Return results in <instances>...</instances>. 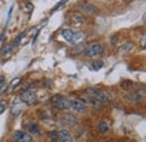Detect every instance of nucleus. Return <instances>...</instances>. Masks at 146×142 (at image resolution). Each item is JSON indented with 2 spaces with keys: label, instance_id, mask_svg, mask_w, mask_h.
<instances>
[{
  "label": "nucleus",
  "instance_id": "f257e3e1",
  "mask_svg": "<svg viewBox=\"0 0 146 142\" xmlns=\"http://www.w3.org/2000/svg\"><path fill=\"white\" fill-rule=\"evenodd\" d=\"M105 52V48L102 47V45L96 43V44H91L90 46H88L87 48L83 49V53L87 57H97L102 55Z\"/></svg>",
  "mask_w": 146,
  "mask_h": 142
},
{
  "label": "nucleus",
  "instance_id": "f03ea898",
  "mask_svg": "<svg viewBox=\"0 0 146 142\" xmlns=\"http://www.w3.org/2000/svg\"><path fill=\"white\" fill-rule=\"evenodd\" d=\"M36 92L34 89H26L21 94H20V97H19V101L23 102L24 104H27V105H32L35 103L36 101Z\"/></svg>",
  "mask_w": 146,
  "mask_h": 142
},
{
  "label": "nucleus",
  "instance_id": "7ed1b4c3",
  "mask_svg": "<svg viewBox=\"0 0 146 142\" xmlns=\"http://www.w3.org/2000/svg\"><path fill=\"white\" fill-rule=\"evenodd\" d=\"M86 93H87L88 95H90V96L96 97L97 100H99L102 104H104V103H108V102H109V97H108V95H107L104 91H101V89H86Z\"/></svg>",
  "mask_w": 146,
  "mask_h": 142
},
{
  "label": "nucleus",
  "instance_id": "20e7f679",
  "mask_svg": "<svg viewBox=\"0 0 146 142\" xmlns=\"http://www.w3.org/2000/svg\"><path fill=\"white\" fill-rule=\"evenodd\" d=\"M69 106H70V108H72L75 112H79V113L84 112L87 110L86 103L80 99H70L69 100Z\"/></svg>",
  "mask_w": 146,
  "mask_h": 142
},
{
  "label": "nucleus",
  "instance_id": "39448f33",
  "mask_svg": "<svg viewBox=\"0 0 146 142\" xmlns=\"http://www.w3.org/2000/svg\"><path fill=\"white\" fill-rule=\"evenodd\" d=\"M13 138L16 142H33V137L25 131H15L13 134Z\"/></svg>",
  "mask_w": 146,
  "mask_h": 142
},
{
  "label": "nucleus",
  "instance_id": "423d86ee",
  "mask_svg": "<svg viewBox=\"0 0 146 142\" xmlns=\"http://www.w3.org/2000/svg\"><path fill=\"white\" fill-rule=\"evenodd\" d=\"M52 102H53L54 106L57 107L58 110H69L70 108V106H69V100L65 99L64 96H61V95L54 96Z\"/></svg>",
  "mask_w": 146,
  "mask_h": 142
},
{
  "label": "nucleus",
  "instance_id": "0eeeda50",
  "mask_svg": "<svg viewBox=\"0 0 146 142\" xmlns=\"http://www.w3.org/2000/svg\"><path fill=\"white\" fill-rule=\"evenodd\" d=\"M57 134V139L60 142H74V139H73L72 134L70 133L69 130L66 129H61L56 132Z\"/></svg>",
  "mask_w": 146,
  "mask_h": 142
},
{
  "label": "nucleus",
  "instance_id": "6e6552de",
  "mask_svg": "<svg viewBox=\"0 0 146 142\" xmlns=\"http://www.w3.org/2000/svg\"><path fill=\"white\" fill-rule=\"evenodd\" d=\"M80 100H82L84 103H86V105H90V106L94 107V108H101L102 107V103L99 101V100H97L96 97H93V96H87V97H82V99H80Z\"/></svg>",
  "mask_w": 146,
  "mask_h": 142
},
{
  "label": "nucleus",
  "instance_id": "1a4fd4ad",
  "mask_svg": "<svg viewBox=\"0 0 146 142\" xmlns=\"http://www.w3.org/2000/svg\"><path fill=\"white\" fill-rule=\"evenodd\" d=\"M62 123L64 125H69V126H74L78 122V119L74 114L71 113H66V114H63L62 115V119H61Z\"/></svg>",
  "mask_w": 146,
  "mask_h": 142
},
{
  "label": "nucleus",
  "instance_id": "9d476101",
  "mask_svg": "<svg viewBox=\"0 0 146 142\" xmlns=\"http://www.w3.org/2000/svg\"><path fill=\"white\" fill-rule=\"evenodd\" d=\"M127 97L129 101L131 102H135V103H141L143 100H144V94H141L139 92H130L127 94Z\"/></svg>",
  "mask_w": 146,
  "mask_h": 142
},
{
  "label": "nucleus",
  "instance_id": "9b49d317",
  "mask_svg": "<svg viewBox=\"0 0 146 142\" xmlns=\"http://www.w3.org/2000/svg\"><path fill=\"white\" fill-rule=\"evenodd\" d=\"M23 107H24V103L23 102H20V101H14L13 102V105L10 107L11 115H14V116L18 115L19 113L23 111Z\"/></svg>",
  "mask_w": 146,
  "mask_h": 142
},
{
  "label": "nucleus",
  "instance_id": "f8f14e48",
  "mask_svg": "<svg viewBox=\"0 0 146 142\" xmlns=\"http://www.w3.org/2000/svg\"><path fill=\"white\" fill-rule=\"evenodd\" d=\"M61 35H62V37L64 38L65 41H68L69 44H72L73 45V36H74V32H73L72 29H69V28L63 29V30L61 32Z\"/></svg>",
  "mask_w": 146,
  "mask_h": 142
},
{
  "label": "nucleus",
  "instance_id": "ddd939ff",
  "mask_svg": "<svg viewBox=\"0 0 146 142\" xmlns=\"http://www.w3.org/2000/svg\"><path fill=\"white\" fill-rule=\"evenodd\" d=\"M70 20H71V22H72L74 26H81V25L84 22V18H83V16L80 15V14H76V12L71 14Z\"/></svg>",
  "mask_w": 146,
  "mask_h": 142
},
{
  "label": "nucleus",
  "instance_id": "4468645a",
  "mask_svg": "<svg viewBox=\"0 0 146 142\" xmlns=\"http://www.w3.org/2000/svg\"><path fill=\"white\" fill-rule=\"evenodd\" d=\"M13 51H14V47L13 45H9V44H6L2 46V48L0 49V53L2 56H9L13 54Z\"/></svg>",
  "mask_w": 146,
  "mask_h": 142
},
{
  "label": "nucleus",
  "instance_id": "2eb2a0df",
  "mask_svg": "<svg viewBox=\"0 0 146 142\" xmlns=\"http://www.w3.org/2000/svg\"><path fill=\"white\" fill-rule=\"evenodd\" d=\"M133 48H134V43H133V41H128V43L124 44V45L120 47V52H121V53H125V54L130 53Z\"/></svg>",
  "mask_w": 146,
  "mask_h": 142
},
{
  "label": "nucleus",
  "instance_id": "dca6fc26",
  "mask_svg": "<svg viewBox=\"0 0 146 142\" xmlns=\"http://www.w3.org/2000/svg\"><path fill=\"white\" fill-rule=\"evenodd\" d=\"M133 86H134V84H133L131 81L123 80V81L120 82V87L123 89H125V91H130V89H133Z\"/></svg>",
  "mask_w": 146,
  "mask_h": 142
},
{
  "label": "nucleus",
  "instance_id": "f3484780",
  "mask_svg": "<svg viewBox=\"0 0 146 142\" xmlns=\"http://www.w3.org/2000/svg\"><path fill=\"white\" fill-rule=\"evenodd\" d=\"M28 133L31 134V133H33V134H39V132H40V130H39V126L38 124L36 123H31V124L28 125Z\"/></svg>",
  "mask_w": 146,
  "mask_h": 142
},
{
  "label": "nucleus",
  "instance_id": "a211bd4d",
  "mask_svg": "<svg viewBox=\"0 0 146 142\" xmlns=\"http://www.w3.org/2000/svg\"><path fill=\"white\" fill-rule=\"evenodd\" d=\"M84 36L81 32H74V36H73V45L79 44L81 40H83Z\"/></svg>",
  "mask_w": 146,
  "mask_h": 142
},
{
  "label": "nucleus",
  "instance_id": "6ab92c4d",
  "mask_svg": "<svg viewBox=\"0 0 146 142\" xmlns=\"http://www.w3.org/2000/svg\"><path fill=\"white\" fill-rule=\"evenodd\" d=\"M82 10H84L87 14H93L97 9H96V7L93 5H91V3H86V5L82 6Z\"/></svg>",
  "mask_w": 146,
  "mask_h": 142
},
{
  "label": "nucleus",
  "instance_id": "aec40b11",
  "mask_svg": "<svg viewBox=\"0 0 146 142\" xmlns=\"http://www.w3.org/2000/svg\"><path fill=\"white\" fill-rule=\"evenodd\" d=\"M20 82H21V78L20 77H16V78H14L13 81H11V83L9 84V86H8V91H13V89H15V87H17L19 84H20Z\"/></svg>",
  "mask_w": 146,
  "mask_h": 142
},
{
  "label": "nucleus",
  "instance_id": "412c9836",
  "mask_svg": "<svg viewBox=\"0 0 146 142\" xmlns=\"http://www.w3.org/2000/svg\"><path fill=\"white\" fill-rule=\"evenodd\" d=\"M98 129H99V131L101 133H106L109 130V125H108L107 122H100L99 125H98Z\"/></svg>",
  "mask_w": 146,
  "mask_h": 142
},
{
  "label": "nucleus",
  "instance_id": "4be33fe9",
  "mask_svg": "<svg viewBox=\"0 0 146 142\" xmlns=\"http://www.w3.org/2000/svg\"><path fill=\"white\" fill-rule=\"evenodd\" d=\"M102 66H104V64H102L100 60H98V62H93V63H92L90 68H91L92 71H98V70H100Z\"/></svg>",
  "mask_w": 146,
  "mask_h": 142
},
{
  "label": "nucleus",
  "instance_id": "5701e85b",
  "mask_svg": "<svg viewBox=\"0 0 146 142\" xmlns=\"http://www.w3.org/2000/svg\"><path fill=\"white\" fill-rule=\"evenodd\" d=\"M25 35H26V33H21L20 35L15 39V41H14V44H13V47H17L19 44H20V41H21V39L25 37Z\"/></svg>",
  "mask_w": 146,
  "mask_h": 142
},
{
  "label": "nucleus",
  "instance_id": "b1692460",
  "mask_svg": "<svg viewBox=\"0 0 146 142\" xmlns=\"http://www.w3.org/2000/svg\"><path fill=\"white\" fill-rule=\"evenodd\" d=\"M5 83H6L5 76H3V75H0V93H1L2 91H5V87H6Z\"/></svg>",
  "mask_w": 146,
  "mask_h": 142
},
{
  "label": "nucleus",
  "instance_id": "393cba45",
  "mask_svg": "<svg viewBox=\"0 0 146 142\" xmlns=\"http://www.w3.org/2000/svg\"><path fill=\"white\" fill-rule=\"evenodd\" d=\"M6 107H7V102L6 101H0V114H2L5 112Z\"/></svg>",
  "mask_w": 146,
  "mask_h": 142
},
{
  "label": "nucleus",
  "instance_id": "a878e982",
  "mask_svg": "<svg viewBox=\"0 0 146 142\" xmlns=\"http://www.w3.org/2000/svg\"><path fill=\"white\" fill-rule=\"evenodd\" d=\"M25 7L27 8V10H28L29 12H32V11H33V9H34V5H33V3H31V2H26V3H25Z\"/></svg>",
  "mask_w": 146,
  "mask_h": 142
},
{
  "label": "nucleus",
  "instance_id": "bb28decb",
  "mask_svg": "<svg viewBox=\"0 0 146 142\" xmlns=\"http://www.w3.org/2000/svg\"><path fill=\"white\" fill-rule=\"evenodd\" d=\"M66 1H68V0H61V1H60V2H58V3H57V5H56V6L54 7V10L58 9V8H60V7L62 6V5H64V3L66 2Z\"/></svg>",
  "mask_w": 146,
  "mask_h": 142
},
{
  "label": "nucleus",
  "instance_id": "cd10ccee",
  "mask_svg": "<svg viewBox=\"0 0 146 142\" xmlns=\"http://www.w3.org/2000/svg\"><path fill=\"white\" fill-rule=\"evenodd\" d=\"M142 46H143V48L145 47V35H143L142 37Z\"/></svg>",
  "mask_w": 146,
  "mask_h": 142
}]
</instances>
